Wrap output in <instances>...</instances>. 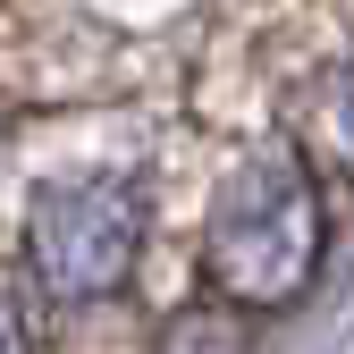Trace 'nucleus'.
I'll list each match as a JSON object with an SVG mask.
<instances>
[{
  "label": "nucleus",
  "mask_w": 354,
  "mask_h": 354,
  "mask_svg": "<svg viewBox=\"0 0 354 354\" xmlns=\"http://www.w3.org/2000/svg\"><path fill=\"white\" fill-rule=\"evenodd\" d=\"M0 354H26V313L0 295Z\"/></svg>",
  "instance_id": "39448f33"
},
{
  "label": "nucleus",
  "mask_w": 354,
  "mask_h": 354,
  "mask_svg": "<svg viewBox=\"0 0 354 354\" xmlns=\"http://www.w3.org/2000/svg\"><path fill=\"white\" fill-rule=\"evenodd\" d=\"M152 354H253V346H245V321L236 313H177Z\"/></svg>",
  "instance_id": "20e7f679"
},
{
  "label": "nucleus",
  "mask_w": 354,
  "mask_h": 354,
  "mask_svg": "<svg viewBox=\"0 0 354 354\" xmlns=\"http://www.w3.org/2000/svg\"><path fill=\"white\" fill-rule=\"evenodd\" d=\"M144 245V194L136 177L93 169V177H51L26 203V261L51 304H102Z\"/></svg>",
  "instance_id": "f03ea898"
},
{
  "label": "nucleus",
  "mask_w": 354,
  "mask_h": 354,
  "mask_svg": "<svg viewBox=\"0 0 354 354\" xmlns=\"http://www.w3.org/2000/svg\"><path fill=\"white\" fill-rule=\"evenodd\" d=\"M203 270L245 313H287L321 270V186L295 144H253L203 219Z\"/></svg>",
  "instance_id": "f257e3e1"
},
{
  "label": "nucleus",
  "mask_w": 354,
  "mask_h": 354,
  "mask_svg": "<svg viewBox=\"0 0 354 354\" xmlns=\"http://www.w3.org/2000/svg\"><path fill=\"white\" fill-rule=\"evenodd\" d=\"M313 118H321V144L354 169V51H337V59L313 76Z\"/></svg>",
  "instance_id": "7ed1b4c3"
}]
</instances>
